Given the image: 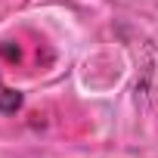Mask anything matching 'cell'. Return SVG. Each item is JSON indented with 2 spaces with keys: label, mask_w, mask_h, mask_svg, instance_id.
Segmentation results:
<instances>
[{
  "label": "cell",
  "mask_w": 158,
  "mask_h": 158,
  "mask_svg": "<svg viewBox=\"0 0 158 158\" xmlns=\"http://www.w3.org/2000/svg\"><path fill=\"white\" fill-rule=\"evenodd\" d=\"M19 106H22V96L16 90H10L3 84V77H0V112H16Z\"/></svg>",
  "instance_id": "1"
}]
</instances>
